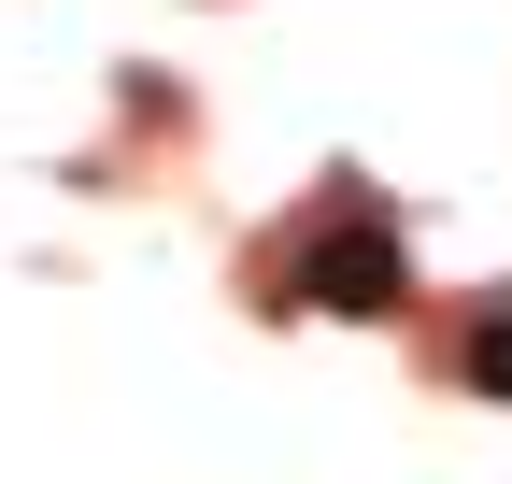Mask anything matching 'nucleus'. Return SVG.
Returning <instances> with one entry per match:
<instances>
[{
  "label": "nucleus",
  "mask_w": 512,
  "mask_h": 484,
  "mask_svg": "<svg viewBox=\"0 0 512 484\" xmlns=\"http://www.w3.org/2000/svg\"><path fill=\"white\" fill-rule=\"evenodd\" d=\"M285 299H299V314H399V228H370V214L313 228L299 271H285Z\"/></svg>",
  "instance_id": "1"
},
{
  "label": "nucleus",
  "mask_w": 512,
  "mask_h": 484,
  "mask_svg": "<svg viewBox=\"0 0 512 484\" xmlns=\"http://www.w3.org/2000/svg\"><path fill=\"white\" fill-rule=\"evenodd\" d=\"M470 385H484V399H512V299L470 328Z\"/></svg>",
  "instance_id": "2"
}]
</instances>
